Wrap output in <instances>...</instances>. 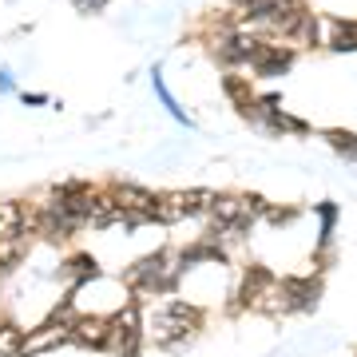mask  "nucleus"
Listing matches in <instances>:
<instances>
[{
    "mask_svg": "<svg viewBox=\"0 0 357 357\" xmlns=\"http://www.w3.org/2000/svg\"><path fill=\"white\" fill-rule=\"evenodd\" d=\"M175 274H178L175 255H171V250H159V255L139 258V262L128 270V282L139 294H155V290H167V286L175 282Z\"/></svg>",
    "mask_w": 357,
    "mask_h": 357,
    "instance_id": "nucleus-1",
    "label": "nucleus"
},
{
    "mask_svg": "<svg viewBox=\"0 0 357 357\" xmlns=\"http://www.w3.org/2000/svg\"><path fill=\"white\" fill-rule=\"evenodd\" d=\"M195 330H199V310L187 306V302H171V306L155 318V337H159V345H163V349L183 345Z\"/></svg>",
    "mask_w": 357,
    "mask_h": 357,
    "instance_id": "nucleus-2",
    "label": "nucleus"
},
{
    "mask_svg": "<svg viewBox=\"0 0 357 357\" xmlns=\"http://www.w3.org/2000/svg\"><path fill=\"white\" fill-rule=\"evenodd\" d=\"M255 48H258V36H250L246 28H234V32H227V36H218L215 44H211V52H215L227 68H250Z\"/></svg>",
    "mask_w": 357,
    "mask_h": 357,
    "instance_id": "nucleus-3",
    "label": "nucleus"
},
{
    "mask_svg": "<svg viewBox=\"0 0 357 357\" xmlns=\"http://www.w3.org/2000/svg\"><path fill=\"white\" fill-rule=\"evenodd\" d=\"M290 64H294V52L286 48V44H262V40H258L255 60H250V68H255L258 76H282Z\"/></svg>",
    "mask_w": 357,
    "mask_h": 357,
    "instance_id": "nucleus-4",
    "label": "nucleus"
},
{
    "mask_svg": "<svg viewBox=\"0 0 357 357\" xmlns=\"http://www.w3.org/2000/svg\"><path fill=\"white\" fill-rule=\"evenodd\" d=\"M318 44L333 52H354L357 48V24L354 20H318Z\"/></svg>",
    "mask_w": 357,
    "mask_h": 357,
    "instance_id": "nucleus-5",
    "label": "nucleus"
},
{
    "mask_svg": "<svg viewBox=\"0 0 357 357\" xmlns=\"http://www.w3.org/2000/svg\"><path fill=\"white\" fill-rule=\"evenodd\" d=\"M72 337L84 345H91V349H103L107 345V318H79L72 321Z\"/></svg>",
    "mask_w": 357,
    "mask_h": 357,
    "instance_id": "nucleus-6",
    "label": "nucleus"
},
{
    "mask_svg": "<svg viewBox=\"0 0 357 357\" xmlns=\"http://www.w3.org/2000/svg\"><path fill=\"white\" fill-rule=\"evenodd\" d=\"M191 215L187 206V195H155V222H178V218Z\"/></svg>",
    "mask_w": 357,
    "mask_h": 357,
    "instance_id": "nucleus-7",
    "label": "nucleus"
},
{
    "mask_svg": "<svg viewBox=\"0 0 357 357\" xmlns=\"http://www.w3.org/2000/svg\"><path fill=\"white\" fill-rule=\"evenodd\" d=\"M0 357H24V333L0 321Z\"/></svg>",
    "mask_w": 357,
    "mask_h": 357,
    "instance_id": "nucleus-8",
    "label": "nucleus"
},
{
    "mask_svg": "<svg viewBox=\"0 0 357 357\" xmlns=\"http://www.w3.org/2000/svg\"><path fill=\"white\" fill-rule=\"evenodd\" d=\"M151 88H155V96L163 100V107H167V112H171V115H175L178 123H191V119H187V112H183V107H178V103H175V96L167 91V84H163V76H159V72H151Z\"/></svg>",
    "mask_w": 357,
    "mask_h": 357,
    "instance_id": "nucleus-9",
    "label": "nucleus"
},
{
    "mask_svg": "<svg viewBox=\"0 0 357 357\" xmlns=\"http://www.w3.org/2000/svg\"><path fill=\"white\" fill-rule=\"evenodd\" d=\"M326 139H330V147H337L345 159H357V135H349V131H330Z\"/></svg>",
    "mask_w": 357,
    "mask_h": 357,
    "instance_id": "nucleus-10",
    "label": "nucleus"
},
{
    "mask_svg": "<svg viewBox=\"0 0 357 357\" xmlns=\"http://www.w3.org/2000/svg\"><path fill=\"white\" fill-rule=\"evenodd\" d=\"M68 270L76 274L79 282H91V278H100V270H96V262H91L88 255H76L72 262H68Z\"/></svg>",
    "mask_w": 357,
    "mask_h": 357,
    "instance_id": "nucleus-11",
    "label": "nucleus"
},
{
    "mask_svg": "<svg viewBox=\"0 0 357 357\" xmlns=\"http://www.w3.org/2000/svg\"><path fill=\"white\" fill-rule=\"evenodd\" d=\"M72 4H76L79 13H100V8L107 4V0H72Z\"/></svg>",
    "mask_w": 357,
    "mask_h": 357,
    "instance_id": "nucleus-12",
    "label": "nucleus"
}]
</instances>
